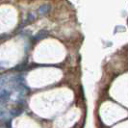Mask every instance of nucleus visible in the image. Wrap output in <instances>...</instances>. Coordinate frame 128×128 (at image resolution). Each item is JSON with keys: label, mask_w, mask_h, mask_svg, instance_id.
I'll list each match as a JSON object with an SVG mask.
<instances>
[{"label": "nucleus", "mask_w": 128, "mask_h": 128, "mask_svg": "<svg viewBox=\"0 0 128 128\" xmlns=\"http://www.w3.org/2000/svg\"><path fill=\"white\" fill-rule=\"evenodd\" d=\"M10 97V92L6 89H0V103L6 102Z\"/></svg>", "instance_id": "f257e3e1"}, {"label": "nucleus", "mask_w": 128, "mask_h": 128, "mask_svg": "<svg viewBox=\"0 0 128 128\" xmlns=\"http://www.w3.org/2000/svg\"><path fill=\"white\" fill-rule=\"evenodd\" d=\"M50 11V5L49 4H44L38 9V14L40 16H44L49 13Z\"/></svg>", "instance_id": "f03ea898"}, {"label": "nucleus", "mask_w": 128, "mask_h": 128, "mask_svg": "<svg viewBox=\"0 0 128 128\" xmlns=\"http://www.w3.org/2000/svg\"><path fill=\"white\" fill-rule=\"evenodd\" d=\"M47 35H48V32H47L46 30H40V31H38V32L37 33V35L34 37V40H42V38H46Z\"/></svg>", "instance_id": "7ed1b4c3"}, {"label": "nucleus", "mask_w": 128, "mask_h": 128, "mask_svg": "<svg viewBox=\"0 0 128 128\" xmlns=\"http://www.w3.org/2000/svg\"><path fill=\"white\" fill-rule=\"evenodd\" d=\"M21 112H22V109H14V110H13L11 113H12V115L13 116H18V115H20L21 114Z\"/></svg>", "instance_id": "20e7f679"}, {"label": "nucleus", "mask_w": 128, "mask_h": 128, "mask_svg": "<svg viewBox=\"0 0 128 128\" xmlns=\"http://www.w3.org/2000/svg\"><path fill=\"white\" fill-rule=\"evenodd\" d=\"M35 19V16H34V14H28V18H27V22H31Z\"/></svg>", "instance_id": "39448f33"}]
</instances>
